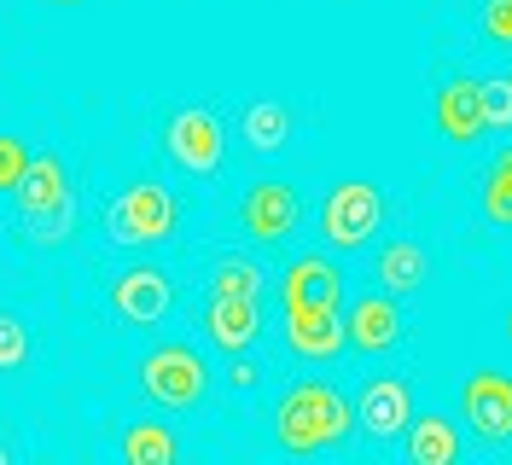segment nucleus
<instances>
[{
    "label": "nucleus",
    "mask_w": 512,
    "mask_h": 465,
    "mask_svg": "<svg viewBox=\"0 0 512 465\" xmlns=\"http://www.w3.org/2000/svg\"><path fill=\"white\" fill-rule=\"evenodd\" d=\"M355 425V407L338 384L326 378H297L280 407H274V436L286 454H320V448H338Z\"/></svg>",
    "instance_id": "nucleus-1"
},
{
    "label": "nucleus",
    "mask_w": 512,
    "mask_h": 465,
    "mask_svg": "<svg viewBox=\"0 0 512 465\" xmlns=\"http://www.w3.org/2000/svg\"><path fill=\"white\" fill-rule=\"evenodd\" d=\"M169 233H175V198L158 181H134L105 204V239L111 245L146 250V245H163Z\"/></svg>",
    "instance_id": "nucleus-2"
},
{
    "label": "nucleus",
    "mask_w": 512,
    "mask_h": 465,
    "mask_svg": "<svg viewBox=\"0 0 512 465\" xmlns=\"http://www.w3.org/2000/svg\"><path fill=\"white\" fill-rule=\"evenodd\" d=\"M140 390H146L158 407L187 413V407L204 402V390H210V367H204V355H198L192 343H158V349L140 361Z\"/></svg>",
    "instance_id": "nucleus-3"
},
{
    "label": "nucleus",
    "mask_w": 512,
    "mask_h": 465,
    "mask_svg": "<svg viewBox=\"0 0 512 465\" xmlns=\"http://www.w3.org/2000/svg\"><path fill=\"white\" fill-rule=\"evenodd\" d=\"M379 221H384V198H379V186H367V181L332 186L326 204H320V233H326V245H338V250H361L379 233Z\"/></svg>",
    "instance_id": "nucleus-4"
},
{
    "label": "nucleus",
    "mask_w": 512,
    "mask_h": 465,
    "mask_svg": "<svg viewBox=\"0 0 512 465\" xmlns=\"http://www.w3.org/2000/svg\"><path fill=\"white\" fill-rule=\"evenodd\" d=\"M163 152H169L175 169H187V175H216L222 169V123H216V111L181 105L163 123Z\"/></svg>",
    "instance_id": "nucleus-5"
},
{
    "label": "nucleus",
    "mask_w": 512,
    "mask_h": 465,
    "mask_svg": "<svg viewBox=\"0 0 512 465\" xmlns=\"http://www.w3.org/2000/svg\"><path fill=\"white\" fill-rule=\"evenodd\" d=\"M460 419L472 425L478 442H512V372H472L460 390Z\"/></svg>",
    "instance_id": "nucleus-6"
},
{
    "label": "nucleus",
    "mask_w": 512,
    "mask_h": 465,
    "mask_svg": "<svg viewBox=\"0 0 512 465\" xmlns=\"http://www.w3.org/2000/svg\"><path fill=\"white\" fill-rule=\"evenodd\" d=\"M18 216L24 221H47V227H64L70 221V169H64L59 152H35L30 175L18 181Z\"/></svg>",
    "instance_id": "nucleus-7"
},
{
    "label": "nucleus",
    "mask_w": 512,
    "mask_h": 465,
    "mask_svg": "<svg viewBox=\"0 0 512 465\" xmlns=\"http://www.w3.org/2000/svg\"><path fill=\"white\" fill-rule=\"evenodd\" d=\"M297 221H303V198H297V186H286V181H256L251 192L239 198V227L251 233L256 245H274V239L297 233Z\"/></svg>",
    "instance_id": "nucleus-8"
},
{
    "label": "nucleus",
    "mask_w": 512,
    "mask_h": 465,
    "mask_svg": "<svg viewBox=\"0 0 512 465\" xmlns=\"http://www.w3.org/2000/svg\"><path fill=\"white\" fill-rule=\"evenodd\" d=\"M169 303H175L169 274H163V268H152V262L123 268V274H117V285H111V309H117V320H128V326H158L163 314H169Z\"/></svg>",
    "instance_id": "nucleus-9"
},
{
    "label": "nucleus",
    "mask_w": 512,
    "mask_h": 465,
    "mask_svg": "<svg viewBox=\"0 0 512 465\" xmlns=\"http://www.w3.org/2000/svg\"><path fill=\"white\" fill-rule=\"evenodd\" d=\"M431 117H437V128H443L454 146L483 140V134H489V117H483V82H472V76H448L443 88H437Z\"/></svg>",
    "instance_id": "nucleus-10"
},
{
    "label": "nucleus",
    "mask_w": 512,
    "mask_h": 465,
    "mask_svg": "<svg viewBox=\"0 0 512 465\" xmlns=\"http://www.w3.org/2000/svg\"><path fill=\"white\" fill-rule=\"evenodd\" d=\"M280 303L286 309H344V274L326 256H297L280 274Z\"/></svg>",
    "instance_id": "nucleus-11"
},
{
    "label": "nucleus",
    "mask_w": 512,
    "mask_h": 465,
    "mask_svg": "<svg viewBox=\"0 0 512 465\" xmlns=\"http://www.w3.org/2000/svg\"><path fill=\"white\" fill-rule=\"evenodd\" d=\"M355 419H361V431L373 436V442H390V436H402L414 425V402H408V384L402 378H367V390H361V407H355Z\"/></svg>",
    "instance_id": "nucleus-12"
},
{
    "label": "nucleus",
    "mask_w": 512,
    "mask_h": 465,
    "mask_svg": "<svg viewBox=\"0 0 512 465\" xmlns=\"http://www.w3.org/2000/svg\"><path fill=\"white\" fill-rule=\"evenodd\" d=\"M204 338L216 343V349H227V355H245L262 338L256 297H222V291H210V303H204Z\"/></svg>",
    "instance_id": "nucleus-13"
},
{
    "label": "nucleus",
    "mask_w": 512,
    "mask_h": 465,
    "mask_svg": "<svg viewBox=\"0 0 512 465\" xmlns=\"http://www.w3.org/2000/svg\"><path fill=\"white\" fill-rule=\"evenodd\" d=\"M286 338L303 361H332L350 343V320L344 309H286Z\"/></svg>",
    "instance_id": "nucleus-14"
},
{
    "label": "nucleus",
    "mask_w": 512,
    "mask_h": 465,
    "mask_svg": "<svg viewBox=\"0 0 512 465\" xmlns=\"http://www.w3.org/2000/svg\"><path fill=\"white\" fill-rule=\"evenodd\" d=\"M396 338H402V314H396V303H390V291H373V297H361L350 309V343L361 349V355H384V349H396Z\"/></svg>",
    "instance_id": "nucleus-15"
},
{
    "label": "nucleus",
    "mask_w": 512,
    "mask_h": 465,
    "mask_svg": "<svg viewBox=\"0 0 512 465\" xmlns=\"http://www.w3.org/2000/svg\"><path fill=\"white\" fill-rule=\"evenodd\" d=\"M425 274H431V256H425L414 239H396V245L379 250V274H373V279H379L390 297H402V291H419Z\"/></svg>",
    "instance_id": "nucleus-16"
},
{
    "label": "nucleus",
    "mask_w": 512,
    "mask_h": 465,
    "mask_svg": "<svg viewBox=\"0 0 512 465\" xmlns=\"http://www.w3.org/2000/svg\"><path fill=\"white\" fill-rule=\"evenodd\" d=\"M408 460L414 465H454L460 460V431L448 425L443 413H425L408 425Z\"/></svg>",
    "instance_id": "nucleus-17"
},
{
    "label": "nucleus",
    "mask_w": 512,
    "mask_h": 465,
    "mask_svg": "<svg viewBox=\"0 0 512 465\" xmlns=\"http://www.w3.org/2000/svg\"><path fill=\"white\" fill-rule=\"evenodd\" d=\"M291 134V111L280 105V99H256V105H245V140H251L256 152H280Z\"/></svg>",
    "instance_id": "nucleus-18"
},
{
    "label": "nucleus",
    "mask_w": 512,
    "mask_h": 465,
    "mask_svg": "<svg viewBox=\"0 0 512 465\" xmlns=\"http://www.w3.org/2000/svg\"><path fill=\"white\" fill-rule=\"evenodd\" d=\"M175 454H181V442L163 431V425H152V419H140V425L123 431V460L128 465H169Z\"/></svg>",
    "instance_id": "nucleus-19"
},
{
    "label": "nucleus",
    "mask_w": 512,
    "mask_h": 465,
    "mask_svg": "<svg viewBox=\"0 0 512 465\" xmlns=\"http://www.w3.org/2000/svg\"><path fill=\"white\" fill-rule=\"evenodd\" d=\"M483 221L512 227V146L495 157V163H489V175H483Z\"/></svg>",
    "instance_id": "nucleus-20"
},
{
    "label": "nucleus",
    "mask_w": 512,
    "mask_h": 465,
    "mask_svg": "<svg viewBox=\"0 0 512 465\" xmlns=\"http://www.w3.org/2000/svg\"><path fill=\"white\" fill-rule=\"evenodd\" d=\"M210 291H222V297H256L262 291V268L245 262V256H222L210 268Z\"/></svg>",
    "instance_id": "nucleus-21"
},
{
    "label": "nucleus",
    "mask_w": 512,
    "mask_h": 465,
    "mask_svg": "<svg viewBox=\"0 0 512 465\" xmlns=\"http://www.w3.org/2000/svg\"><path fill=\"white\" fill-rule=\"evenodd\" d=\"M30 361V332L18 314H0V372H18Z\"/></svg>",
    "instance_id": "nucleus-22"
},
{
    "label": "nucleus",
    "mask_w": 512,
    "mask_h": 465,
    "mask_svg": "<svg viewBox=\"0 0 512 465\" xmlns=\"http://www.w3.org/2000/svg\"><path fill=\"white\" fill-rule=\"evenodd\" d=\"M30 146L18 134H0V192H18V181L30 175Z\"/></svg>",
    "instance_id": "nucleus-23"
},
{
    "label": "nucleus",
    "mask_w": 512,
    "mask_h": 465,
    "mask_svg": "<svg viewBox=\"0 0 512 465\" xmlns=\"http://www.w3.org/2000/svg\"><path fill=\"white\" fill-rule=\"evenodd\" d=\"M478 30H483V41H495V47L512 53V0H483Z\"/></svg>",
    "instance_id": "nucleus-24"
},
{
    "label": "nucleus",
    "mask_w": 512,
    "mask_h": 465,
    "mask_svg": "<svg viewBox=\"0 0 512 465\" xmlns=\"http://www.w3.org/2000/svg\"><path fill=\"white\" fill-rule=\"evenodd\" d=\"M483 117H489V128H512V76L483 82Z\"/></svg>",
    "instance_id": "nucleus-25"
},
{
    "label": "nucleus",
    "mask_w": 512,
    "mask_h": 465,
    "mask_svg": "<svg viewBox=\"0 0 512 465\" xmlns=\"http://www.w3.org/2000/svg\"><path fill=\"white\" fill-rule=\"evenodd\" d=\"M256 378H262V367H256V361H245V355H233L227 384H233V390H256Z\"/></svg>",
    "instance_id": "nucleus-26"
},
{
    "label": "nucleus",
    "mask_w": 512,
    "mask_h": 465,
    "mask_svg": "<svg viewBox=\"0 0 512 465\" xmlns=\"http://www.w3.org/2000/svg\"><path fill=\"white\" fill-rule=\"evenodd\" d=\"M6 460H12V454H6V442H0V465H6Z\"/></svg>",
    "instance_id": "nucleus-27"
},
{
    "label": "nucleus",
    "mask_w": 512,
    "mask_h": 465,
    "mask_svg": "<svg viewBox=\"0 0 512 465\" xmlns=\"http://www.w3.org/2000/svg\"><path fill=\"white\" fill-rule=\"evenodd\" d=\"M507 338H512V309H507Z\"/></svg>",
    "instance_id": "nucleus-28"
},
{
    "label": "nucleus",
    "mask_w": 512,
    "mask_h": 465,
    "mask_svg": "<svg viewBox=\"0 0 512 465\" xmlns=\"http://www.w3.org/2000/svg\"><path fill=\"white\" fill-rule=\"evenodd\" d=\"M53 6H76V0H53Z\"/></svg>",
    "instance_id": "nucleus-29"
}]
</instances>
